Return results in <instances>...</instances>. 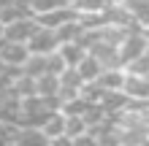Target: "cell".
<instances>
[{
    "label": "cell",
    "mask_w": 149,
    "mask_h": 146,
    "mask_svg": "<svg viewBox=\"0 0 149 146\" xmlns=\"http://www.w3.org/2000/svg\"><path fill=\"white\" fill-rule=\"evenodd\" d=\"M122 92L127 95V100H149V76H136L125 71Z\"/></svg>",
    "instance_id": "5"
},
{
    "label": "cell",
    "mask_w": 149,
    "mask_h": 146,
    "mask_svg": "<svg viewBox=\"0 0 149 146\" xmlns=\"http://www.w3.org/2000/svg\"><path fill=\"white\" fill-rule=\"evenodd\" d=\"M33 84H36V95L41 98H57V92H60V76H52V73L33 79Z\"/></svg>",
    "instance_id": "10"
},
{
    "label": "cell",
    "mask_w": 149,
    "mask_h": 146,
    "mask_svg": "<svg viewBox=\"0 0 149 146\" xmlns=\"http://www.w3.org/2000/svg\"><path fill=\"white\" fill-rule=\"evenodd\" d=\"M98 87L103 92H111V89H122V84H125V68H103L100 76H98Z\"/></svg>",
    "instance_id": "6"
},
{
    "label": "cell",
    "mask_w": 149,
    "mask_h": 146,
    "mask_svg": "<svg viewBox=\"0 0 149 146\" xmlns=\"http://www.w3.org/2000/svg\"><path fill=\"white\" fill-rule=\"evenodd\" d=\"M103 71V65H100V60L98 57H92L90 51H87V57L81 60V62L76 65V73H79V79H81L84 84H90V81H98V76Z\"/></svg>",
    "instance_id": "8"
},
{
    "label": "cell",
    "mask_w": 149,
    "mask_h": 146,
    "mask_svg": "<svg viewBox=\"0 0 149 146\" xmlns=\"http://www.w3.org/2000/svg\"><path fill=\"white\" fill-rule=\"evenodd\" d=\"M27 49H30V54H54L60 49V38L52 27H43L41 24L36 30V35L27 41Z\"/></svg>",
    "instance_id": "2"
},
{
    "label": "cell",
    "mask_w": 149,
    "mask_h": 146,
    "mask_svg": "<svg viewBox=\"0 0 149 146\" xmlns=\"http://www.w3.org/2000/svg\"><path fill=\"white\" fill-rule=\"evenodd\" d=\"M73 146H98V135H95L92 130H87L81 135H76V138H71Z\"/></svg>",
    "instance_id": "14"
},
{
    "label": "cell",
    "mask_w": 149,
    "mask_h": 146,
    "mask_svg": "<svg viewBox=\"0 0 149 146\" xmlns=\"http://www.w3.org/2000/svg\"><path fill=\"white\" fill-rule=\"evenodd\" d=\"M57 54L65 60V65H68V68H76V65L87 57V46L81 44V41H68V44H60Z\"/></svg>",
    "instance_id": "7"
},
{
    "label": "cell",
    "mask_w": 149,
    "mask_h": 146,
    "mask_svg": "<svg viewBox=\"0 0 149 146\" xmlns=\"http://www.w3.org/2000/svg\"><path fill=\"white\" fill-rule=\"evenodd\" d=\"M36 19H38V24H43V27L57 30V27H63L65 22H71V19H81V16H79V11H76L73 6H57V8H52V11L36 16Z\"/></svg>",
    "instance_id": "4"
},
{
    "label": "cell",
    "mask_w": 149,
    "mask_h": 146,
    "mask_svg": "<svg viewBox=\"0 0 149 146\" xmlns=\"http://www.w3.org/2000/svg\"><path fill=\"white\" fill-rule=\"evenodd\" d=\"M11 3H16V0H0V8H6V6H11Z\"/></svg>",
    "instance_id": "17"
},
{
    "label": "cell",
    "mask_w": 149,
    "mask_h": 146,
    "mask_svg": "<svg viewBox=\"0 0 149 146\" xmlns=\"http://www.w3.org/2000/svg\"><path fill=\"white\" fill-rule=\"evenodd\" d=\"M63 114H65V111H63ZM87 130H90V127H87L81 114H65V135H68V138H76V135H81Z\"/></svg>",
    "instance_id": "11"
},
{
    "label": "cell",
    "mask_w": 149,
    "mask_h": 146,
    "mask_svg": "<svg viewBox=\"0 0 149 146\" xmlns=\"http://www.w3.org/2000/svg\"><path fill=\"white\" fill-rule=\"evenodd\" d=\"M38 27L41 24H38L36 16H22V19H16V22L3 27V38L6 41H16V44H27V41L36 35Z\"/></svg>",
    "instance_id": "1"
},
{
    "label": "cell",
    "mask_w": 149,
    "mask_h": 146,
    "mask_svg": "<svg viewBox=\"0 0 149 146\" xmlns=\"http://www.w3.org/2000/svg\"><path fill=\"white\" fill-rule=\"evenodd\" d=\"M57 6H65V3H60V0H27V8L33 11V16H41V14H46Z\"/></svg>",
    "instance_id": "12"
},
{
    "label": "cell",
    "mask_w": 149,
    "mask_h": 146,
    "mask_svg": "<svg viewBox=\"0 0 149 146\" xmlns=\"http://www.w3.org/2000/svg\"><path fill=\"white\" fill-rule=\"evenodd\" d=\"M49 146H73V141L68 135H57V138H49Z\"/></svg>",
    "instance_id": "15"
},
{
    "label": "cell",
    "mask_w": 149,
    "mask_h": 146,
    "mask_svg": "<svg viewBox=\"0 0 149 146\" xmlns=\"http://www.w3.org/2000/svg\"><path fill=\"white\" fill-rule=\"evenodd\" d=\"M30 57V49L27 44H16V41H3L0 46V65L6 68H14V71H22L24 60Z\"/></svg>",
    "instance_id": "3"
},
{
    "label": "cell",
    "mask_w": 149,
    "mask_h": 146,
    "mask_svg": "<svg viewBox=\"0 0 149 146\" xmlns=\"http://www.w3.org/2000/svg\"><path fill=\"white\" fill-rule=\"evenodd\" d=\"M122 0H103V6H119Z\"/></svg>",
    "instance_id": "16"
},
{
    "label": "cell",
    "mask_w": 149,
    "mask_h": 146,
    "mask_svg": "<svg viewBox=\"0 0 149 146\" xmlns=\"http://www.w3.org/2000/svg\"><path fill=\"white\" fill-rule=\"evenodd\" d=\"M0 41H3V24H0Z\"/></svg>",
    "instance_id": "18"
},
{
    "label": "cell",
    "mask_w": 149,
    "mask_h": 146,
    "mask_svg": "<svg viewBox=\"0 0 149 146\" xmlns=\"http://www.w3.org/2000/svg\"><path fill=\"white\" fill-rule=\"evenodd\" d=\"M16 3H24V6H27V0H16Z\"/></svg>",
    "instance_id": "19"
},
{
    "label": "cell",
    "mask_w": 149,
    "mask_h": 146,
    "mask_svg": "<svg viewBox=\"0 0 149 146\" xmlns=\"http://www.w3.org/2000/svg\"><path fill=\"white\" fill-rule=\"evenodd\" d=\"M41 133L46 135V138H57V135H65V114H63V108L52 111V114L43 119Z\"/></svg>",
    "instance_id": "9"
},
{
    "label": "cell",
    "mask_w": 149,
    "mask_h": 146,
    "mask_svg": "<svg viewBox=\"0 0 149 146\" xmlns=\"http://www.w3.org/2000/svg\"><path fill=\"white\" fill-rule=\"evenodd\" d=\"M65 68H68L65 60L60 57L57 51H54V54H46V73H52V76H63Z\"/></svg>",
    "instance_id": "13"
}]
</instances>
